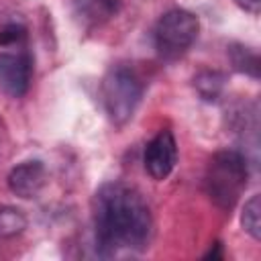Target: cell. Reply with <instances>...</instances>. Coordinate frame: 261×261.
<instances>
[{
    "mask_svg": "<svg viewBox=\"0 0 261 261\" xmlns=\"http://www.w3.org/2000/svg\"><path fill=\"white\" fill-rule=\"evenodd\" d=\"M94 230L102 255H114L120 249L141 251L153 230L149 204L133 186L108 181L94 196Z\"/></svg>",
    "mask_w": 261,
    "mask_h": 261,
    "instance_id": "obj_1",
    "label": "cell"
},
{
    "mask_svg": "<svg viewBox=\"0 0 261 261\" xmlns=\"http://www.w3.org/2000/svg\"><path fill=\"white\" fill-rule=\"evenodd\" d=\"M247 159L234 149H224L212 155L206 169V192L210 200L222 208L232 210L243 190L247 188Z\"/></svg>",
    "mask_w": 261,
    "mask_h": 261,
    "instance_id": "obj_2",
    "label": "cell"
},
{
    "mask_svg": "<svg viewBox=\"0 0 261 261\" xmlns=\"http://www.w3.org/2000/svg\"><path fill=\"white\" fill-rule=\"evenodd\" d=\"M100 94H102V104H104L108 118L116 126H122L133 118V114L141 102L143 84L130 67L114 65L104 75Z\"/></svg>",
    "mask_w": 261,
    "mask_h": 261,
    "instance_id": "obj_3",
    "label": "cell"
},
{
    "mask_svg": "<svg viewBox=\"0 0 261 261\" xmlns=\"http://www.w3.org/2000/svg\"><path fill=\"white\" fill-rule=\"evenodd\" d=\"M198 31H200V22L196 14L181 10V8L165 12L159 18L157 29H155L157 53L167 61L181 57L196 41Z\"/></svg>",
    "mask_w": 261,
    "mask_h": 261,
    "instance_id": "obj_4",
    "label": "cell"
},
{
    "mask_svg": "<svg viewBox=\"0 0 261 261\" xmlns=\"http://www.w3.org/2000/svg\"><path fill=\"white\" fill-rule=\"evenodd\" d=\"M33 61L27 51L0 53V90L10 98H20L31 84Z\"/></svg>",
    "mask_w": 261,
    "mask_h": 261,
    "instance_id": "obj_5",
    "label": "cell"
},
{
    "mask_svg": "<svg viewBox=\"0 0 261 261\" xmlns=\"http://www.w3.org/2000/svg\"><path fill=\"white\" fill-rule=\"evenodd\" d=\"M177 163V145L171 130H159L145 149V169L147 173L161 181L165 179Z\"/></svg>",
    "mask_w": 261,
    "mask_h": 261,
    "instance_id": "obj_6",
    "label": "cell"
},
{
    "mask_svg": "<svg viewBox=\"0 0 261 261\" xmlns=\"http://www.w3.org/2000/svg\"><path fill=\"white\" fill-rule=\"evenodd\" d=\"M47 181V169L41 161H24L8 173V188L20 198H35Z\"/></svg>",
    "mask_w": 261,
    "mask_h": 261,
    "instance_id": "obj_7",
    "label": "cell"
},
{
    "mask_svg": "<svg viewBox=\"0 0 261 261\" xmlns=\"http://www.w3.org/2000/svg\"><path fill=\"white\" fill-rule=\"evenodd\" d=\"M122 0H75L73 14L86 29L100 27L118 14Z\"/></svg>",
    "mask_w": 261,
    "mask_h": 261,
    "instance_id": "obj_8",
    "label": "cell"
},
{
    "mask_svg": "<svg viewBox=\"0 0 261 261\" xmlns=\"http://www.w3.org/2000/svg\"><path fill=\"white\" fill-rule=\"evenodd\" d=\"M224 73L214 71V69H204L198 75H194V88L200 94L202 100L206 102H216L224 90Z\"/></svg>",
    "mask_w": 261,
    "mask_h": 261,
    "instance_id": "obj_9",
    "label": "cell"
},
{
    "mask_svg": "<svg viewBox=\"0 0 261 261\" xmlns=\"http://www.w3.org/2000/svg\"><path fill=\"white\" fill-rule=\"evenodd\" d=\"M228 55H230V61L237 71H243L251 77H259V57L255 51H251L249 47H243V45H230Z\"/></svg>",
    "mask_w": 261,
    "mask_h": 261,
    "instance_id": "obj_10",
    "label": "cell"
},
{
    "mask_svg": "<svg viewBox=\"0 0 261 261\" xmlns=\"http://www.w3.org/2000/svg\"><path fill=\"white\" fill-rule=\"evenodd\" d=\"M27 216L14 206H0V239L16 237L24 230Z\"/></svg>",
    "mask_w": 261,
    "mask_h": 261,
    "instance_id": "obj_11",
    "label": "cell"
},
{
    "mask_svg": "<svg viewBox=\"0 0 261 261\" xmlns=\"http://www.w3.org/2000/svg\"><path fill=\"white\" fill-rule=\"evenodd\" d=\"M241 224L255 241L261 239V198L257 194L245 202V208L241 214Z\"/></svg>",
    "mask_w": 261,
    "mask_h": 261,
    "instance_id": "obj_12",
    "label": "cell"
},
{
    "mask_svg": "<svg viewBox=\"0 0 261 261\" xmlns=\"http://www.w3.org/2000/svg\"><path fill=\"white\" fill-rule=\"evenodd\" d=\"M27 37V31L20 24H8L0 31V47H12L22 43Z\"/></svg>",
    "mask_w": 261,
    "mask_h": 261,
    "instance_id": "obj_13",
    "label": "cell"
},
{
    "mask_svg": "<svg viewBox=\"0 0 261 261\" xmlns=\"http://www.w3.org/2000/svg\"><path fill=\"white\" fill-rule=\"evenodd\" d=\"M237 4H239L245 12H251V14H257L259 8H261V0H237Z\"/></svg>",
    "mask_w": 261,
    "mask_h": 261,
    "instance_id": "obj_14",
    "label": "cell"
},
{
    "mask_svg": "<svg viewBox=\"0 0 261 261\" xmlns=\"http://www.w3.org/2000/svg\"><path fill=\"white\" fill-rule=\"evenodd\" d=\"M210 257H212V259H216V257H220V245H218V243L214 245V251H210V253L206 255V259H210Z\"/></svg>",
    "mask_w": 261,
    "mask_h": 261,
    "instance_id": "obj_15",
    "label": "cell"
}]
</instances>
